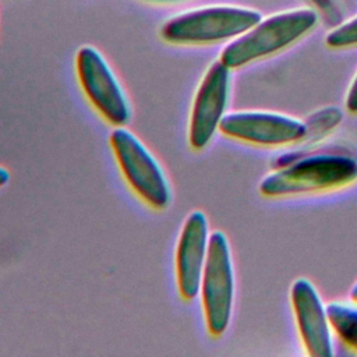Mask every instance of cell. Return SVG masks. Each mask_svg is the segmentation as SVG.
<instances>
[{
    "label": "cell",
    "mask_w": 357,
    "mask_h": 357,
    "mask_svg": "<svg viewBox=\"0 0 357 357\" xmlns=\"http://www.w3.org/2000/svg\"><path fill=\"white\" fill-rule=\"evenodd\" d=\"M152 1H177V0H152Z\"/></svg>",
    "instance_id": "cell-17"
},
{
    "label": "cell",
    "mask_w": 357,
    "mask_h": 357,
    "mask_svg": "<svg viewBox=\"0 0 357 357\" xmlns=\"http://www.w3.org/2000/svg\"><path fill=\"white\" fill-rule=\"evenodd\" d=\"M8 180H10V174H8V172H7L4 167H1V166H0V187L6 185V184L8 183Z\"/></svg>",
    "instance_id": "cell-15"
},
{
    "label": "cell",
    "mask_w": 357,
    "mask_h": 357,
    "mask_svg": "<svg viewBox=\"0 0 357 357\" xmlns=\"http://www.w3.org/2000/svg\"><path fill=\"white\" fill-rule=\"evenodd\" d=\"M290 300L307 354L312 357H331L333 354L332 328L326 307L315 286L305 278L296 279L290 289Z\"/></svg>",
    "instance_id": "cell-9"
},
{
    "label": "cell",
    "mask_w": 357,
    "mask_h": 357,
    "mask_svg": "<svg viewBox=\"0 0 357 357\" xmlns=\"http://www.w3.org/2000/svg\"><path fill=\"white\" fill-rule=\"evenodd\" d=\"M325 43L333 49L357 46V17L331 31L325 39Z\"/></svg>",
    "instance_id": "cell-12"
},
{
    "label": "cell",
    "mask_w": 357,
    "mask_h": 357,
    "mask_svg": "<svg viewBox=\"0 0 357 357\" xmlns=\"http://www.w3.org/2000/svg\"><path fill=\"white\" fill-rule=\"evenodd\" d=\"M317 21V13L308 8L275 14L230 42L219 60L230 70L244 67L293 45L311 31Z\"/></svg>",
    "instance_id": "cell-2"
},
{
    "label": "cell",
    "mask_w": 357,
    "mask_h": 357,
    "mask_svg": "<svg viewBox=\"0 0 357 357\" xmlns=\"http://www.w3.org/2000/svg\"><path fill=\"white\" fill-rule=\"evenodd\" d=\"M209 237V225L205 213L202 211L191 212L181 227L176 251L177 287L185 301L194 300L199 293Z\"/></svg>",
    "instance_id": "cell-10"
},
{
    "label": "cell",
    "mask_w": 357,
    "mask_h": 357,
    "mask_svg": "<svg viewBox=\"0 0 357 357\" xmlns=\"http://www.w3.org/2000/svg\"><path fill=\"white\" fill-rule=\"evenodd\" d=\"M350 300L353 301V303H357V283L351 287V290H350Z\"/></svg>",
    "instance_id": "cell-16"
},
{
    "label": "cell",
    "mask_w": 357,
    "mask_h": 357,
    "mask_svg": "<svg viewBox=\"0 0 357 357\" xmlns=\"http://www.w3.org/2000/svg\"><path fill=\"white\" fill-rule=\"evenodd\" d=\"M219 131L244 142L279 146L301 141L305 137L307 124L280 113L244 110L226 114L220 121Z\"/></svg>",
    "instance_id": "cell-8"
},
{
    "label": "cell",
    "mask_w": 357,
    "mask_h": 357,
    "mask_svg": "<svg viewBox=\"0 0 357 357\" xmlns=\"http://www.w3.org/2000/svg\"><path fill=\"white\" fill-rule=\"evenodd\" d=\"M326 14H336V7L332 0H311Z\"/></svg>",
    "instance_id": "cell-14"
},
{
    "label": "cell",
    "mask_w": 357,
    "mask_h": 357,
    "mask_svg": "<svg viewBox=\"0 0 357 357\" xmlns=\"http://www.w3.org/2000/svg\"><path fill=\"white\" fill-rule=\"evenodd\" d=\"M326 312L332 332L343 344L357 351V303H331L326 305Z\"/></svg>",
    "instance_id": "cell-11"
},
{
    "label": "cell",
    "mask_w": 357,
    "mask_h": 357,
    "mask_svg": "<svg viewBox=\"0 0 357 357\" xmlns=\"http://www.w3.org/2000/svg\"><path fill=\"white\" fill-rule=\"evenodd\" d=\"M230 92V68L220 60L206 70L195 93L190 116L188 142L195 151L204 149L226 116Z\"/></svg>",
    "instance_id": "cell-7"
},
{
    "label": "cell",
    "mask_w": 357,
    "mask_h": 357,
    "mask_svg": "<svg viewBox=\"0 0 357 357\" xmlns=\"http://www.w3.org/2000/svg\"><path fill=\"white\" fill-rule=\"evenodd\" d=\"M346 109L350 113H357V74L349 88L347 96H346Z\"/></svg>",
    "instance_id": "cell-13"
},
{
    "label": "cell",
    "mask_w": 357,
    "mask_h": 357,
    "mask_svg": "<svg viewBox=\"0 0 357 357\" xmlns=\"http://www.w3.org/2000/svg\"><path fill=\"white\" fill-rule=\"evenodd\" d=\"M259 21L258 11L244 7H202L167 20L160 36L174 45H208L237 38Z\"/></svg>",
    "instance_id": "cell-3"
},
{
    "label": "cell",
    "mask_w": 357,
    "mask_h": 357,
    "mask_svg": "<svg viewBox=\"0 0 357 357\" xmlns=\"http://www.w3.org/2000/svg\"><path fill=\"white\" fill-rule=\"evenodd\" d=\"M75 68L92 106L112 126H124L131 117L130 103L102 53L92 46H82L75 57Z\"/></svg>",
    "instance_id": "cell-6"
},
{
    "label": "cell",
    "mask_w": 357,
    "mask_h": 357,
    "mask_svg": "<svg viewBox=\"0 0 357 357\" xmlns=\"http://www.w3.org/2000/svg\"><path fill=\"white\" fill-rule=\"evenodd\" d=\"M357 180V159L343 153H321L298 159L266 174L259 192L268 198L339 190Z\"/></svg>",
    "instance_id": "cell-1"
},
{
    "label": "cell",
    "mask_w": 357,
    "mask_h": 357,
    "mask_svg": "<svg viewBox=\"0 0 357 357\" xmlns=\"http://www.w3.org/2000/svg\"><path fill=\"white\" fill-rule=\"evenodd\" d=\"M110 146L134 192L148 205L165 209L172 201L167 177L145 145L128 130L117 127L110 134Z\"/></svg>",
    "instance_id": "cell-5"
},
{
    "label": "cell",
    "mask_w": 357,
    "mask_h": 357,
    "mask_svg": "<svg viewBox=\"0 0 357 357\" xmlns=\"http://www.w3.org/2000/svg\"><path fill=\"white\" fill-rule=\"evenodd\" d=\"M199 293L208 332L222 336L231 318L234 303V268L230 245L225 233H211L208 257L204 266Z\"/></svg>",
    "instance_id": "cell-4"
}]
</instances>
